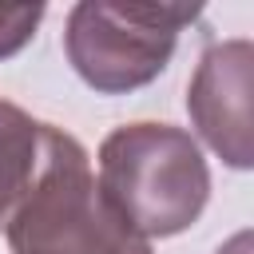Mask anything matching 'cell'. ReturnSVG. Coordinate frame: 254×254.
I'll return each instance as SVG.
<instances>
[{
  "instance_id": "8992f818",
  "label": "cell",
  "mask_w": 254,
  "mask_h": 254,
  "mask_svg": "<svg viewBox=\"0 0 254 254\" xmlns=\"http://www.w3.org/2000/svg\"><path fill=\"white\" fill-rule=\"evenodd\" d=\"M40 20H44V4H0V60L32 44Z\"/></svg>"
},
{
  "instance_id": "6da1fadb",
  "label": "cell",
  "mask_w": 254,
  "mask_h": 254,
  "mask_svg": "<svg viewBox=\"0 0 254 254\" xmlns=\"http://www.w3.org/2000/svg\"><path fill=\"white\" fill-rule=\"evenodd\" d=\"M4 226L12 254H151V242L99 190L87 151L48 123L40 171Z\"/></svg>"
},
{
  "instance_id": "7a4b0ae2",
  "label": "cell",
  "mask_w": 254,
  "mask_h": 254,
  "mask_svg": "<svg viewBox=\"0 0 254 254\" xmlns=\"http://www.w3.org/2000/svg\"><path fill=\"white\" fill-rule=\"evenodd\" d=\"M95 183L147 242L194 226L210 198V171L198 143L171 123L115 127L99 147Z\"/></svg>"
},
{
  "instance_id": "277c9868",
  "label": "cell",
  "mask_w": 254,
  "mask_h": 254,
  "mask_svg": "<svg viewBox=\"0 0 254 254\" xmlns=\"http://www.w3.org/2000/svg\"><path fill=\"white\" fill-rule=\"evenodd\" d=\"M250 87H254V48L250 40L210 44L187 87V111L202 143L234 171L254 159L250 131Z\"/></svg>"
},
{
  "instance_id": "3957f363",
  "label": "cell",
  "mask_w": 254,
  "mask_h": 254,
  "mask_svg": "<svg viewBox=\"0 0 254 254\" xmlns=\"http://www.w3.org/2000/svg\"><path fill=\"white\" fill-rule=\"evenodd\" d=\"M194 16L198 8H187V4L83 0L67 12L64 52L87 87L103 95H123L151 83L171 64L179 32Z\"/></svg>"
},
{
  "instance_id": "5b68a950",
  "label": "cell",
  "mask_w": 254,
  "mask_h": 254,
  "mask_svg": "<svg viewBox=\"0 0 254 254\" xmlns=\"http://www.w3.org/2000/svg\"><path fill=\"white\" fill-rule=\"evenodd\" d=\"M40 135L44 123H36L24 107L0 99V222L12 218L40 171Z\"/></svg>"
},
{
  "instance_id": "52a82bcc",
  "label": "cell",
  "mask_w": 254,
  "mask_h": 254,
  "mask_svg": "<svg viewBox=\"0 0 254 254\" xmlns=\"http://www.w3.org/2000/svg\"><path fill=\"white\" fill-rule=\"evenodd\" d=\"M214 254H250V230H238L230 242H222Z\"/></svg>"
}]
</instances>
